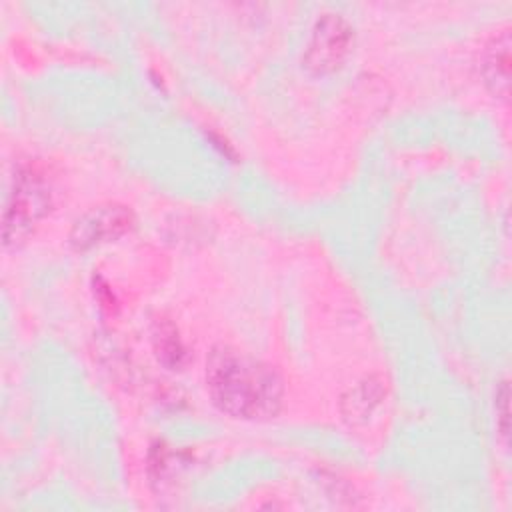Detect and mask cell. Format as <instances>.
Here are the masks:
<instances>
[{"label": "cell", "instance_id": "obj_3", "mask_svg": "<svg viewBox=\"0 0 512 512\" xmlns=\"http://www.w3.org/2000/svg\"><path fill=\"white\" fill-rule=\"evenodd\" d=\"M352 28L340 14H322L308 38L304 64L314 74L336 70L350 52Z\"/></svg>", "mask_w": 512, "mask_h": 512}, {"label": "cell", "instance_id": "obj_1", "mask_svg": "<svg viewBox=\"0 0 512 512\" xmlns=\"http://www.w3.org/2000/svg\"><path fill=\"white\" fill-rule=\"evenodd\" d=\"M206 388L224 414L242 420L276 416L284 398L282 378L272 366L224 344L206 360Z\"/></svg>", "mask_w": 512, "mask_h": 512}, {"label": "cell", "instance_id": "obj_4", "mask_svg": "<svg viewBox=\"0 0 512 512\" xmlns=\"http://www.w3.org/2000/svg\"><path fill=\"white\" fill-rule=\"evenodd\" d=\"M132 222H134L132 212L126 206H118V204L94 206L82 218L76 220L70 232V242L78 250H86L122 236L132 228Z\"/></svg>", "mask_w": 512, "mask_h": 512}, {"label": "cell", "instance_id": "obj_5", "mask_svg": "<svg viewBox=\"0 0 512 512\" xmlns=\"http://www.w3.org/2000/svg\"><path fill=\"white\" fill-rule=\"evenodd\" d=\"M482 74L484 82L496 96L506 98L510 84V36L500 32L490 40L482 56Z\"/></svg>", "mask_w": 512, "mask_h": 512}, {"label": "cell", "instance_id": "obj_6", "mask_svg": "<svg viewBox=\"0 0 512 512\" xmlns=\"http://www.w3.org/2000/svg\"><path fill=\"white\" fill-rule=\"evenodd\" d=\"M152 344L158 360L170 368H182L186 360V346L176 330V326L170 320H158L152 330Z\"/></svg>", "mask_w": 512, "mask_h": 512}, {"label": "cell", "instance_id": "obj_7", "mask_svg": "<svg viewBox=\"0 0 512 512\" xmlns=\"http://www.w3.org/2000/svg\"><path fill=\"white\" fill-rule=\"evenodd\" d=\"M380 398H382L380 384L374 380H366L358 388L350 390V394L344 398V404H342L344 416L352 422L364 420L372 412V408L380 402Z\"/></svg>", "mask_w": 512, "mask_h": 512}, {"label": "cell", "instance_id": "obj_2", "mask_svg": "<svg viewBox=\"0 0 512 512\" xmlns=\"http://www.w3.org/2000/svg\"><path fill=\"white\" fill-rule=\"evenodd\" d=\"M48 204L50 192L44 178L34 168L18 170L4 210V242L10 244L24 238L44 216Z\"/></svg>", "mask_w": 512, "mask_h": 512}]
</instances>
